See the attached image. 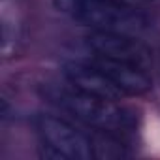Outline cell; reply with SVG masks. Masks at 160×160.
Listing matches in <instances>:
<instances>
[{
  "instance_id": "5b68a950",
  "label": "cell",
  "mask_w": 160,
  "mask_h": 160,
  "mask_svg": "<svg viewBox=\"0 0 160 160\" xmlns=\"http://www.w3.org/2000/svg\"><path fill=\"white\" fill-rule=\"evenodd\" d=\"M64 75L70 87L81 92L94 94L108 100H121L122 96V91L94 62H70L64 68Z\"/></svg>"
},
{
  "instance_id": "7a4b0ae2",
  "label": "cell",
  "mask_w": 160,
  "mask_h": 160,
  "mask_svg": "<svg viewBox=\"0 0 160 160\" xmlns=\"http://www.w3.org/2000/svg\"><path fill=\"white\" fill-rule=\"evenodd\" d=\"M51 100L77 121L100 132H121L132 126V115L121 108L117 100L87 94L73 87L55 91Z\"/></svg>"
},
{
  "instance_id": "277c9868",
  "label": "cell",
  "mask_w": 160,
  "mask_h": 160,
  "mask_svg": "<svg viewBox=\"0 0 160 160\" xmlns=\"http://www.w3.org/2000/svg\"><path fill=\"white\" fill-rule=\"evenodd\" d=\"M87 45L94 53V57L134 62V64H139V66H143L151 57L149 49L136 36L122 34V32L92 30L91 36L87 38Z\"/></svg>"
},
{
  "instance_id": "8992f818",
  "label": "cell",
  "mask_w": 160,
  "mask_h": 160,
  "mask_svg": "<svg viewBox=\"0 0 160 160\" xmlns=\"http://www.w3.org/2000/svg\"><path fill=\"white\" fill-rule=\"evenodd\" d=\"M92 62L122 91V94H143L151 89V77L139 64L104 57H96Z\"/></svg>"
},
{
  "instance_id": "52a82bcc",
  "label": "cell",
  "mask_w": 160,
  "mask_h": 160,
  "mask_svg": "<svg viewBox=\"0 0 160 160\" xmlns=\"http://www.w3.org/2000/svg\"><path fill=\"white\" fill-rule=\"evenodd\" d=\"M92 152H94V158H122L126 156V151H124V145L121 141H117L111 132H104L96 138H92Z\"/></svg>"
},
{
  "instance_id": "3957f363",
  "label": "cell",
  "mask_w": 160,
  "mask_h": 160,
  "mask_svg": "<svg viewBox=\"0 0 160 160\" xmlns=\"http://www.w3.org/2000/svg\"><path fill=\"white\" fill-rule=\"evenodd\" d=\"M36 126L42 138V156L66 160L94 158L92 138H89L72 122L55 115H40Z\"/></svg>"
},
{
  "instance_id": "6da1fadb",
  "label": "cell",
  "mask_w": 160,
  "mask_h": 160,
  "mask_svg": "<svg viewBox=\"0 0 160 160\" xmlns=\"http://www.w3.org/2000/svg\"><path fill=\"white\" fill-rule=\"evenodd\" d=\"M58 12L100 32H122L138 36L147 27L141 12L124 0H55Z\"/></svg>"
}]
</instances>
